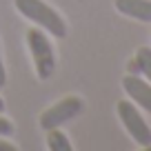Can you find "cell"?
<instances>
[{"label":"cell","mask_w":151,"mask_h":151,"mask_svg":"<svg viewBox=\"0 0 151 151\" xmlns=\"http://www.w3.org/2000/svg\"><path fill=\"white\" fill-rule=\"evenodd\" d=\"M14 5L20 11V16H24L38 29L47 31L51 38H67L69 27H67L65 18L45 0H14Z\"/></svg>","instance_id":"1"},{"label":"cell","mask_w":151,"mask_h":151,"mask_svg":"<svg viewBox=\"0 0 151 151\" xmlns=\"http://www.w3.org/2000/svg\"><path fill=\"white\" fill-rule=\"evenodd\" d=\"M27 47L31 53L33 67H36L38 80H49L56 73V49H53L49 33L42 29H29L27 31Z\"/></svg>","instance_id":"2"},{"label":"cell","mask_w":151,"mask_h":151,"mask_svg":"<svg viewBox=\"0 0 151 151\" xmlns=\"http://www.w3.org/2000/svg\"><path fill=\"white\" fill-rule=\"evenodd\" d=\"M116 113H118V120L122 122L127 136L140 149H149L151 147V127L145 120V116H142V109L136 107L129 98H124V100H118Z\"/></svg>","instance_id":"3"},{"label":"cell","mask_w":151,"mask_h":151,"mask_svg":"<svg viewBox=\"0 0 151 151\" xmlns=\"http://www.w3.org/2000/svg\"><path fill=\"white\" fill-rule=\"evenodd\" d=\"M85 111V100L80 96H65L60 98L58 102H53L49 109H45L40 113V127L45 131L49 129H56V127H62V124L71 122L73 118H78L80 113Z\"/></svg>","instance_id":"4"},{"label":"cell","mask_w":151,"mask_h":151,"mask_svg":"<svg viewBox=\"0 0 151 151\" xmlns=\"http://www.w3.org/2000/svg\"><path fill=\"white\" fill-rule=\"evenodd\" d=\"M122 89L136 107H140L145 113H151V82L149 80H145L140 73H124Z\"/></svg>","instance_id":"5"},{"label":"cell","mask_w":151,"mask_h":151,"mask_svg":"<svg viewBox=\"0 0 151 151\" xmlns=\"http://www.w3.org/2000/svg\"><path fill=\"white\" fill-rule=\"evenodd\" d=\"M113 7L136 22H151V0H113Z\"/></svg>","instance_id":"6"},{"label":"cell","mask_w":151,"mask_h":151,"mask_svg":"<svg viewBox=\"0 0 151 151\" xmlns=\"http://www.w3.org/2000/svg\"><path fill=\"white\" fill-rule=\"evenodd\" d=\"M127 73H140L151 82V47H138L127 65Z\"/></svg>","instance_id":"7"},{"label":"cell","mask_w":151,"mask_h":151,"mask_svg":"<svg viewBox=\"0 0 151 151\" xmlns=\"http://www.w3.org/2000/svg\"><path fill=\"white\" fill-rule=\"evenodd\" d=\"M47 149L49 151H71V140L67 138L65 131H60V127L49 129L47 131Z\"/></svg>","instance_id":"8"},{"label":"cell","mask_w":151,"mask_h":151,"mask_svg":"<svg viewBox=\"0 0 151 151\" xmlns=\"http://www.w3.org/2000/svg\"><path fill=\"white\" fill-rule=\"evenodd\" d=\"M14 133H16L14 122H11V120H7L5 116H0V136H2V138H11Z\"/></svg>","instance_id":"9"},{"label":"cell","mask_w":151,"mask_h":151,"mask_svg":"<svg viewBox=\"0 0 151 151\" xmlns=\"http://www.w3.org/2000/svg\"><path fill=\"white\" fill-rule=\"evenodd\" d=\"M7 85V69H5V60H2V53H0V89Z\"/></svg>","instance_id":"10"},{"label":"cell","mask_w":151,"mask_h":151,"mask_svg":"<svg viewBox=\"0 0 151 151\" xmlns=\"http://www.w3.org/2000/svg\"><path fill=\"white\" fill-rule=\"evenodd\" d=\"M0 151H16V145L11 140H7V138L0 136Z\"/></svg>","instance_id":"11"},{"label":"cell","mask_w":151,"mask_h":151,"mask_svg":"<svg viewBox=\"0 0 151 151\" xmlns=\"http://www.w3.org/2000/svg\"><path fill=\"white\" fill-rule=\"evenodd\" d=\"M5 107H7V104H5V98H2V96H0V113L5 111Z\"/></svg>","instance_id":"12"},{"label":"cell","mask_w":151,"mask_h":151,"mask_svg":"<svg viewBox=\"0 0 151 151\" xmlns=\"http://www.w3.org/2000/svg\"><path fill=\"white\" fill-rule=\"evenodd\" d=\"M149 149H151V147H149Z\"/></svg>","instance_id":"13"}]
</instances>
